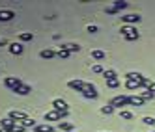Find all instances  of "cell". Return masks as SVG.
I'll use <instances>...</instances> for the list:
<instances>
[{"instance_id": "obj_3", "label": "cell", "mask_w": 155, "mask_h": 132, "mask_svg": "<svg viewBox=\"0 0 155 132\" xmlns=\"http://www.w3.org/2000/svg\"><path fill=\"white\" fill-rule=\"evenodd\" d=\"M127 104H129V95H118V97H114L112 101H110V106L114 110L121 108V106H127Z\"/></svg>"}, {"instance_id": "obj_1", "label": "cell", "mask_w": 155, "mask_h": 132, "mask_svg": "<svg viewBox=\"0 0 155 132\" xmlns=\"http://www.w3.org/2000/svg\"><path fill=\"white\" fill-rule=\"evenodd\" d=\"M120 32H121V36L125 37V41H135V39H138V37H140L137 26H131V24H124Z\"/></svg>"}, {"instance_id": "obj_22", "label": "cell", "mask_w": 155, "mask_h": 132, "mask_svg": "<svg viewBox=\"0 0 155 132\" xmlns=\"http://www.w3.org/2000/svg\"><path fill=\"white\" fill-rule=\"evenodd\" d=\"M92 58H94V60H105L107 54H105L103 50H92Z\"/></svg>"}, {"instance_id": "obj_10", "label": "cell", "mask_w": 155, "mask_h": 132, "mask_svg": "<svg viewBox=\"0 0 155 132\" xmlns=\"http://www.w3.org/2000/svg\"><path fill=\"white\" fill-rule=\"evenodd\" d=\"M144 99L140 97V95H129V104L131 106H144Z\"/></svg>"}, {"instance_id": "obj_37", "label": "cell", "mask_w": 155, "mask_h": 132, "mask_svg": "<svg viewBox=\"0 0 155 132\" xmlns=\"http://www.w3.org/2000/svg\"><path fill=\"white\" fill-rule=\"evenodd\" d=\"M2 45H6V41H4V39H2V41H0V47H2Z\"/></svg>"}, {"instance_id": "obj_40", "label": "cell", "mask_w": 155, "mask_h": 132, "mask_svg": "<svg viewBox=\"0 0 155 132\" xmlns=\"http://www.w3.org/2000/svg\"><path fill=\"white\" fill-rule=\"evenodd\" d=\"M151 132H155V130H151Z\"/></svg>"}, {"instance_id": "obj_12", "label": "cell", "mask_w": 155, "mask_h": 132, "mask_svg": "<svg viewBox=\"0 0 155 132\" xmlns=\"http://www.w3.org/2000/svg\"><path fill=\"white\" fill-rule=\"evenodd\" d=\"M125 87L127 90H140V87H144V84L140 80H125Z\"/></svg>"}, {"instance_id": "obj_8", "label": "cell", "mask_w": 155, "mask_h": 132, "mask_svg": "<svg viewBox=\"0 0 155 132\" xmlns=\"http://www.w3.org/2000/svg\"><path fill=\"white\" fill-rule=\"evenodd\" d=\"M13 127H15V121L9 119V117H6V119L0 121V128L6 130V132H13Z\"/></svg>"}, {"instance_id": "obj_33", "label": "cell", "mask_w": 155, "mask_h": 132, "mask_svg": "<svg viewBox=\"0 0 155 132\" xmlns=\"http://www.w3.org/2000/svg\"><path fill=\"white\" fill-rule=\"evenodd\" d=\"M26 128L23 127V123H15V127H13V132H25Z\"/></svg>"}, {"instance_id": "obj_32", "label": "cell", "mask_w": 155, "mask_h": 132, "mask_svg": "<svg viewBox=\"0 0 155 132\" xmlns=\"http://www.w3.org/2000/svg\"><path fill=\"white\" fill-rule=\"evenodd\" d=\"M92 71H94V73H97V74H105V69H103L99 63H95V65H94V67H92Z\"/></svg>"}, {"instance_id": "obj_15", "label": "cell", "mask_w": 155, "mask_h": 132, "mask_svg": "<svg viewBox=\"0 0 155 132\" xmlns=\"http://www.w3.org/2000/svg\"><path fill=\"white\" fill-rule=\"evenodd\" d=\"M23 45H21V43H12V45H9V52H12V54H17V56H19V54H23Z\"/></svg>"}, {"instance_id": "obj_38", "label": "cell", "mask_w": 155, "mask_h": 132, "mask_svg": "<svg viewBox=\"0 0 155 132\" xmlns=\"http://www.w3.org/2000/svg\"><path fill=\"white\" fill-rule=\"evenodd\" d=\"M0 132H6V130H2V128H0Z\"/></svg>"}, {"instance_id": "obj_4", "label": "cell", "mask_w": 155, "mask_h": 132, "mask_svg": "<svg viewBox=\"0 0 155 132\" xmlns=\"http://www.w3.org/2000/svg\"><path fill=\"white\" fill-rule=\"evenodd\" d=\"M4 84H6V87H9L12 91H15L17 87H21V86H23L21 78H17V76H8V78L4 80Z\"/></svg>"}, {"instance_id": "obj_11", "label": "cell", "mask_w": 155, "mask_h": 132, "mask_svg": "<svg viewBox=\"0 0 155 132\" xmlns=\"http://www.w3.org/2000/svg\"><path fill=\"white\" fill-rule=\"evenodd\" d=\"M15 17V13L12 11V9H0V20L2 23H6V20H12Z\"/></svg>"}, {"instance_id": "obj_24", "label": "cell", "mask_w": 155, "mask_h": 132, "mask_svg": "<svg viewBox=\"0 0 155 132\" xmlns=\"http://www.w3.org/2000/svg\"><path fill=\"white\" fill-rule=\"evenodd\" d=\"M19 39L21 41H32L34 39V34L32 32H23V34H19Z\"/></svg>"}, {"instance_id": "obj_23", "label": "cell", "mask_w": 155, "mask_h": 132, "mask_svg": "<svg viewBox=\"0 0 155 132\" xmlns=\"http://www.w3.org/2000/svg\"><path fill=\"white\" fill-rule=\"evenodd\" d=\"M112 6L118 9V11H121V9H125L129 4H127V2H124V0H114V4H112Z\"/></svg>"}, {"instance_id": "obj_27", "label": "cell", "mask_w": 155, "mask_h": 132, "mask_svg": "<svg viewBox=\"0 0 155 132\" xmlns=\"http://www.w3.org/2000/svg\"><path fill=\"white\" fill-rule=\"evenodd\" d=\"M107 86L114 90V87H118V86H120V80H118V78H107Z\"/></svg>"}, {"instance_id": "obj_7", "label": "cell", "mask_w": 155, "mask_h": 132, "mask_svg": "<svg viewBox=\"0 0 155 132\" xmlns=\"http://www.w3.org/2000/svg\"><path fill=\"white\" fill-rule=\"evenodd\" d=\"M52 110H58V112H68V102L64 99H54L52 101Z\"/></svg>"}, {"instance_id": "obj_17", "label": "cell", "mask_w": 155, "mask_h": 132, "mask_svg": "<svg viewBox=\"0 0 155 132\" xmlns=\"http://www.w3.org/2000/svg\"><path fill=\"white\" fill-rule=\"evenodd\" d=\"M30 91H32V87H30V86H26V84H23L21 87H17V90H15V93H17V95H28Z\"/></svg>"}, {"instance_id": "obj_31", "label": "cell", "mask_w": 155, "mask_h": 132, "mask_svg": "<svg viewBox=\"0 0 155 132\" xmlns=\"http://www.w3.org/2000/svg\"><path fill=\"white\" fill-rule=\"evenodd\" d=\"M101 114H103V115H110V114H114V108L110 106V104H108V106H103V108H101Z\"/></svg>"}, {"instance_id": "obj_19", "label": "cell", "mask_w": 155, "mask_h": 132, "mask_svg": "<svg viewBox=\"0 0 155 132\" xmlns=\"http://www.w3.org/2000/svg\"><path fill=\"white\" fill-rule=\"evenodd\" d=\"M34 132H54V128L45 123V125H38V127L34 128Z\"/></svg>"}, {"instance_id": "obj_18", "label": "cell", "mask_w": 155, "mask_h": 132, "mask_svg": "<svg viewBox=\"0 0 155 132\" xmlns=\"http://www.w3.org/2000/svg\"><path fill=\"white\" fill-rule=\"evenodd\" d=\"M62 49H65L69 54H71V52H79V50H81V47H79V45H75V43H68V45H62Z\"/></svg>"}, {"instance_id": "obj_28", "label": "cell", "mask_w": 155, "mask_h": 132, "mask_svg": "<svg viewBox=\"0 0 155 132\" xmlns=\"http://www.w3.org/2000/svg\"><path fill=\"white\" fill-rule=\"evenodd\" d=\"M142 123L144 125H148V127H155V117H150V115H146L142 119Z\"/></svg>"}, {"instance_id": "obj_36", "label": "cell", "mask_w": 155, "mask_h": 132, "mask_svg": "<svg viewBox=\"0 0 155 132\" xmlns=\"http://www.w3.org/2000/svg\"><path fill=\"white\" fill-rule=\"evenodd\" d=\"M146 90H148V91H151V93H155V82H151V84L146 87Z\"/></svg>"}, {"instance_id": "obj_16", "label": "cell", "mask_w": 155, "mask_h": 132, "mask_svg": "<svg viewBox=\"0 0 155 132\" xmlns=\"http://www.w3.org/2000/svg\"><path fill=\"white\" fill-rule=\"evenodd\" d=\"M144 78H146V76L140 74V73H127L125 74V80H140V82H144Z\"/></svg>"}, {"instance_id": "obj_26", "label": "cell", "mask_w": 155, "mask_h": 132, "mask_svg": "<svg viewBox=\"0 0 155 132\" xmlns=\"http://www.w3.org/2000/svg\"><path fill=\"white\" fill-rule=\"evenodd\" d=\"M120 117L125 119V121H131L133 119V114L129 112V110H120Z\"/></svg>"}, {"instance_id": "obj_39", "label": "cell", "mask_w": 155, "mask_h": 132, "mask_svg": "<svg viewBox=\"0 0 155 132\" xmlns=\"http://www.w3.org/2000/svg\"><path fill=\"white\" fill-rule=\"evenodd\" d=\"M101 132H107V130H101Z\"/></svg>"}, {"instance_id": "obj_29", "label": "cell", "mask_w": 155, "mask_h": 132, "mask_svg": "<svg viewBox=\"0 0 155 132\" xmlns=\"http://www.w3.org/2000/svg\"><path fill=\"white\" fill-rule=\"evenodd\" d=\"M56 56H58V58H62V60H68V58H69V52L65 50V49H60V50L56 52Z\"/></svg>"}, {"instance_id": "obj_20", "label": "cell", "mask_w": 155, "mask_h": 132, "mask_svg": "<svg viewBox=\"0 0 155 132\" xmlns=\"http://www.w3.org/2000/svg\"><path fill=\"white\" fill-rule=\"evenodd\" d=\"M21 123H23L25 128H36V127H38V123H36L32 117H28V119H25V121H21Z\"/></svg>"}, {"instance_id": "obj_25", "label": "cell", "mask_w": 155, "mask_h": 132, "mask_svg": "<svg viewBox=\"0 0 155 132\" xmlns=\"http://www.w3.org/2000/svg\"><path fill=\"white\" fill-rule=\"evenodd\" d=\"M140 97L144 99V101H153V99H155V93H151V91L146 90V91H142V93H140Z\"/></svg>"}, {"instance_id": "obj_5", "label": "cell", "mask_w": 155, "mask_h": 132, "mask_svg": "<svg viewBox=\"0 0 155 132\" xmlns=\"http://www.w3.org/2000/svg\"><path fill=\"white\" fill-rule=\"evenodd\" d=\"M8 117H9V119H13L15 123H21V121L28 119V115H26L25 112H21V110H12V112L8 114Z\"/></svg>"}, {"instance_id": "obj_9", "label": "cell", "mask_w": 155, "mask_h": 132, "mask_svg": "<svg viewBox=\"0 0 155 132\" xmlns=\"http://www.w3.org/2000/svg\"><path fill=\"white\" fill-rule=\"evenodd\" d=\"M68 86L71 87V90L82 93V91H84V87H86V82H82V80H69V82H68Z\"/></svg>"}, {"instance_id": "obj_41", "label": "cell", "mask_w": 155, "mask_h": 132, "mask_svg": "<svg viewBox=\"0 0 155 132\" xmlns=\"http://www.w3.org/2000/svg\"><path fill=\"white\" fill-rule=\"evenodd\" d=\"M73 132H75V130H73Z\"/></svg>"}, {"instance_id": "obj_21", "label": "cell", "mask_w": 155, "mask_h": 132, "mask_svg": "<svg viewBox=\"0 0 155 132\" xmlns=\"http://www.w3.org/2000/svg\"><path fill=\"white\" fill-rule=\"evenodd\" d=\"M82 95L86 97V99H97L99 95H97V91H95V87H94V90H84L82 91Z\"/></svg>"}, {"instance_id": "obj_35", "label": "cell", "mask_w": 155, "mask_h": 132, "mask_svg": "<svg viewBox=\"0 0 155 132\" xmlns=\"http://www.w3.org/2000/svg\"><path fill=\"white\" fill-rule=\"evenodd\" d=\"M88 32H90V34H95V32H97V26H95V24H90V26H88Z\"/></svg>"}, {"instance_id": "obj_13", "label": "cell", "mask_w": 155, "mask_h": 132, "mask_svg": "<svg viewBox=\"0 0 155 132\" xmlns=\"http://www.w3.org/2000/svg\"><path fill=\"white\" fill-rule=\"evenodd\" d=\"M58 128L64 130V132H73V130H75V125L69 123V121H60V123H58Z\"/></svg>"}, {"instance_id": "obj_2", "label": "cell", "mask_w": 155, "mask_h": 132, "mask_svg": "<svg viewBox=\"0 0 155 132\" xmlns=\"http://www.w3.org/2000/svg\"><path fill=\"white\" fill-rule=\"evenodd\" d=\"M68 114H69V110H68V112H58V110H51V112H47V114H45V121H60V119H64V117H68Z\"/></svg>"}, {"instance_id": "obj_6", "label": "cell", "mask_w": 155, "mask_h": 132, "mask_svg": "<svg viewBox=\"0 0 155 132\" xmlns=\"http://www.w3.org/2000/svg\"><path fill=\"white\" fill-rule=\"evenodd\" d=\"M121 20H124L125 24H137V23H140V15H137V13H127V15H124L121 17Z\"/></svg>"}, {"instance_id": "obj_14", "label": "cell", "mask_w": 155, "mask_h": 132, "mask_svg": "<svg viewBox=\"0 0 155 132\" xmlns=\"http://www.w3.org/2000/svg\"><path fill=\"white\" fill-rule=\"evenodd\" d=\"M39 56H41L43 60H51V58H54V56H56V52H54L52 49H43V50L39 52Z\"/></svg>"}, {"instance_id": "obj_34", "label": "cell", "mask_w": 155, "mask_h": 132, "mask_svg": "<svg viewBox=\"0 0 155 132\" xmlns=\"http://www.w3.org/2000/svg\"><path fill=\"white\" fill-rule=\"evenodd\" d=\"M107 13H108V15H114V13H118V9H116L114 6H108V8H107Z\"/></svg>"}, {"instance_id": "obj_30", "label": "cell", "mask_w": 155, "mask_h": 132, "mask_svg": "<svg viewBox=\"0 0 155 132\" xmlns=\"http://www.w3.org/2000/svg\"><path fill=\"white\" fill-rule=\"evenodd\" d=\"M103 76H105V80H107V78H118V76H116V71H114V69H107Z\"/></svg>"}]
</instances>
